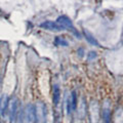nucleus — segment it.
<instances>
[{"mask_svg": "<svg viewBox=\"0 0 123 123\" xmlns=\"http://www.w3.org/2000/svg\"><path fill=\"white\" fill-rule=\"evenodd\" d=\"M22 123H37L36 117V111H35V105L28 104L25 106L22 112Z\"/></svg>", "mask_w": 123, "mask_h": 123, "instance_id": "1", "label": "nucleus"}, {"mask_svg": "<svg viewBox=\"0 0 123 123\" xmlns=\"http://www.w3.org/2000/svg\"><path fill=\"white\" fill-rule=\"evenodd\" d=\"M56 23L59 24L60 26H62L64 29H68V30H71L72 33L75 34V35L77 36V38H80V34L77 32V30L75 29V27L73 26V24H72V20L68 18L66 15H62V16H59L56 20Z\"/></svg>", "mask_w": 123, "mask_h": 123, "instance_id": "2", "label": "nucleus"}, {"mask_svg": "<svg viewBox=\"0 0 123 123\" xmlns=\"http://www.w3.org/2000/svg\"><path fill=\"white\" fill-rule=\"evenodd\" d=\"M37 123H46V108L42 102H37L35 105Z\"/></svg>", "mask_w": 123, "mask_h": 123, "instance_id": "3", "label": "nucleus"}, {"mask_svg": "<svg viewBox=\"0 0 123 123\" xmlns=\"http://www.w3.org/2000/svg\"><path fill=\"white\" fill-rule=\"evenodd\" d=\"M18 107H19V100L16 97H12L10 102H8V114L10 123L15 120L16 114H18Z\"/></svg>", "mask_w": 123, "mask_h": 123, "instance_id": "4", "label": "nucleus"}, {"mask_svg": "<svg viewBox=\"0 0 123 123\" xmlns=\"http://www.w3.org/2000/svg\"><path fill=\"white\" fill-rule=\"evenodd\" d=\"M42 28L46 29V30H50V31H62L64 30V28L62 26H60L57 23L54 22H50V20H47V22H44L40 25Z\"/></svg>", "mask_w": 123, "mask_h": 123, "instance_id": "5", "label": "nucleus"}, {"mask_svg": "<svg viewBox=\"0 0 123 123\" xmlns=\"http://www.w3.org/2000/svg\"><path fill=\"white\" fill-rule=\"evenodd\" d=\"M7 107H8V97L6 94H3L0 97V115L4 114Z\"/></svg>", "mask_w": 123, "mask_h": 123, "instance_id": "6", "label": "nucleus"}, {"mask_svg": "<svg viewBox=\"0 0 123 123\" xmlns=\"http://www.w3.org/2000/svg\"><path fill=\"white\" fill-rule=\"evenodd\" d=\"M102 119H104L105 123H110L111 114H110V108H109L108 104H106V106L102 108Z\"/></svg>", "mask_w": 123, "mask_h": 123, "instance_id": "7", "label": "nucleus"}, {"mask_svg": "<svg viewBox=\"0 0 123 123\" xmlns=\"http://www.w3.org/2000/svg\"><path fill=\"white\" fill-rule=\"evenodd\" d=\"M60 97H61V90H60V87L57 85H54L53 86V104L54 105H57L60 102Z\"/></svg>", "mask_w": 123, "mask_h": 123, "instance_id": "8", "label": "nucleus"}, {"mask_svg": "<svg viewBox=\"0 0 123 123\" xmlns=\"http://www.w3.org/2000/svg\"><path fill=\"white\" fill-rule=\"evenodd\" d=\"M84 35H85V38H86V40L89 42L90 44H92V45H95V46H100V43L97 41V39L94 38V37H92V35H90L88 32H86V31H84Z\"/></svg>", "mask_w": 123, "mask_h": 123, "instance_id": "9", "label": "nucleus"}, {"mask_svg": "<svg viewBox=\"0 0 123 123\" xmlns=\"http://www.w3.org/2000/svg\"><path fill=\"white\" fill-rule=\"evenodd\" d=\"M71 104H72V110H76L77 108V95L76 92L73 91L71 94Z\"/></svg>", "mask_w": 123, "mask_h": 123, "instance_id": "10", "label": "nucleus"}, {"mask_svg": "<svg viewBox=\"0 0 123 123\" xmlns=\"http://www.w3.org/2000/svg\"><path fill=\"white\" fill-rule=\"evenodd\" d=\"M54 43L56 45H63V46H68V42L64 39H61L60 37H56V40H54Z\"/></svg>", "mask_w": 123, "mask_h": 123, "instance_id": "11", "label": "nucleus"}, {"mask_svg": "<svg viewBox=\"0 0 123 123\" xmlns=\"http://www.w3.org/2000/svg\"><path fill=\"white\" fill-rule=\"evenodd\" d=\"M72 112V104H71V97H68L67 100V113L70 114Z\"/></svg>", "mask_w": 123, "mask_h": 123, "instance_id": "12", "label": "nucleus"}, {"mask_svg": "<svg viewBox=\"0 0 123 123\" xmlns=\"http://www.w3.org/2000/svg\"><path fill=\"white\" fill-rule=\"evenodd\" d=\"M94 57H97V52L90 51V52L88 53V60H92V59H94Z\"/></svg>", "mask_w": 123, "mask_h": 123, "instance_id": "13", "label": "nucleus"}]
</instances>
